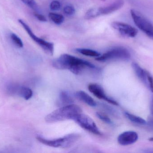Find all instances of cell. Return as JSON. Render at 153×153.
<instances>
[{"label": "cell", "instance_id": "ffe728a7", "mask_svg": "<svg viewBox=\"0 0 153 153\" xmlns=\"http://www.w3.org/2000/svg\"><path fill=\"white\" fill-rule=\"evenodd\" d=\"M143 83L153 93V77L151 74L146 70Z\"/></svg>", "mask_w": 153, "mask_h": 153}, {"label": "cell", "instance_id": "7402d4cb", "mask_svg": "<svg viewBox=\"0 0 153 153\" xmlns=\"http://www.w3.org/2000/svg\"><path fill=\"white\" fill-rule=\"evenodd\" d=\"M96 115L98 118L104 123L109 125H112L113 124L111 119L107 115L99 112H96Z\"/></svg>", "mask_w": 153, "mask_h": 153}, {"label": "cell", "instance_id": "4fadbf2b", "mask_svg": "<svg viewBox=\"0 0 153 153\" xmlns=\"http://www.w3.org/2000/svg\"><path fill=\"white\" fill-rule=\"evenodd\" d=\"M75 96L78 99L82 101L90 107H95L97 105L96 102L94 99L83 91L81 90L76 92Z\"/></svg>", "mask_w": 153, "mask_h": 153}, {"label": "cell", "instance_id": "83f0119b", "mask_svg": "<svg viewBox=\"0 0 153 153\" xmlns=\"http://www.w3.org/2000/svg\"><path fill=\"white\" fill-rule=\"evenodd\" d=\"M143 152L146 153H153V148H147V149H145Z\"/></svg>", "mask_w": 153, "mask_h": 153}, {"label": "cell", "instance_id": "9c48e42d", "mask_svg": "<svg viewBox=\"0 0 153 153\" xmlns=\"http://www.w3.org/2000/svg\"><path fill=\"white\" fill-rule=\"evenodd\" d=\"M88 89L91 93L98 99L103 100L115 106H118V103L107 95L103 88L100 84L96 83L90 84L88 86Z\"/></svg>", "mask_w": 153, "mask_h": 153}, {"label": "cell", "instance_id": "44dd1931", "mask_svg": "<svg viewBox=\"0 0 153 153\" xmlns=\"http://www.w3.org/2000/svg\"><path fill=\"white\" fill-rule=\"evenodd\" d=\"M10 38L13 43L15 46L19 48H22L23 46V42L20 38L14 33H11Z\"/></svg>", "mask_w": 153, "mask_h": 153}, {"label": "cell", "instance_id": "30bf717a", "mask_svg": "<svg viewBox=\"0 0 153 153\" xmlns=\"http://www.w3.org/2000/svg\"><path fill=\"white\" fill-rule=\"evenodd\" d=\"M7 90L10 95H18L26 100L31 99L33 95L32 90L25 86L10 84L7 86Z\"/></svg>", "mask_w": 153, "mask_h": 153}, {"label": "cell", "instance_id": "5bb4252c", "mask_svg": "<svg viewBox=\"0 0 153 153\" xmlns=\"http://www.w3.org/2000/svg\"><path fill=\"white\" fill-rule=\"evenodd\" d=\"M59 102L62 106L74 104V100L70 94L65 91L61 92L59 96Z\"/></svg>", "mask_w": 153, "mask_h": 153}, {"label": "cell", "instance_id": "3957f363", "mask_svg": "<svg viewBox=\"0 0 153 153\" xmlns=\"http://www.w3.org/2000/svg\"><path fill=\"white\" fill-rule=\"evenodd\" d=\"M80 135L77 134H69L57 139H47L37 137V140L43 144L53 148L65 149L71 147L79 140Z\"/></svg>", "mask_w": 153, "mask_h": 153}, {"label": "cell", "instance_id": "52a82bcc", "mask_svg": "<svg viewBox=\"0 0 153 153\" xmlns=\"http://www.w3.org/2000/svg\"><path fill=\"white\" fill-rule=\"evenodd\" d=\"M73 120L85 130L96 135H101L102 134L98 127L92 119L90 116L80 113L76 115Z\"/></svg>", "mask_w": 153, "mask_h": 153}, {"label": "cell", "instance_id": "e0dca14e", "mask_svg": "<svg viewBox=\"0 0 153 153\" xmlns=\"http://www.w3.org/2000/svg\"><path fill=\"white\" fill-rule=\"evenodd\" d=\"M101 15L100 8H93L87 11L85 14L84 18L86 19L90 20L97 18Z\"/></svg>", "mask_w": 153, "mask_h": 153}, {"label": "cell", "instance_id": "ba28073f", "mask_svg": "<svg viewBox=\"0 0 153 153\" xmlns=\"http://www.w3.org/2000/svg\"><path fill=\"white\" fill-rule=\"evenodd\" d=\"M111 26L121 35L127 37H135L138 34V30L135 28L124 22H114Z\"/></svg>", "mask_w": 153, "mask_h": 153}, {"label": "cell", "instance_id": "8992f818", "mask_svg": "<svg viewBox=\"0 0 153 153\" xmlns=\"http://www.w3.org/2000/svg\"><path fill=\"white\" fill-rule=\"evenodd\" d=\"M19 22L22 25V27L29 35L30 37L44 50L45 53L50 56L53 55L54 52V46L53 43L46 41L37 37L33 33L29 26L22 20L19 19Z\"/></svg>", "mask_w": 153, "mask_h": 153}, {"label": "cell", "instance_id": "4dcf8cb0", "mask_svg": "<svg viewBox=\"0 0 153 153\" xmlns=\"http://www.w3.org/2000/svg\"><path fill=\"white\" fill-rule=\"evenodd\" d=\"M100 1H105L106 0H100Z\"/></svg>", "mask_w": 153, "mask_h": 153}, {"label": "cell", "instance_id": "d6986e66", "mask_svg": "<svg viewBox=\"0 0 153 153\" xmlns=\"http://www.w3.org/2000/svg\"><path fill=\"white\" fill-rule=\"evenodd\" d=\"M48 17L53 22L57 25H60L62 23L65 19L62 15L54 13H50L48 14Z\"/></svg>", "mask_w": 153, "mask_h": 153}, {"label": "cell", "instance_id": "5b68a950", "mask_svg": "<svg viewBox=\"0 0 153 153\" xmlns=\"http://www.w3.org/2000/svg\"><path fill=\"white\" fill-rule=\"evenodd\" d=\"M131 17L136 26L148 37L153 39V24L140 13L135 10L130 11Z\"/></svg>", "mask_w": 153, "mask_h": 153}, {"label": "cell", "instance_id": "603a6c76", "mask_svg": "<svg viewBox=\"0 0 153 153\" xmlns=\"http://www.w3.org/2000/svg\"><path fill=\"white\" fill-rule=\"evenodd\" d=\"M64 13L68 16H72L75 13V10L74 7L71 5H67L64 8Z\"/></svg>", "mask_w": 153, "mask_h": 153}, {"label": "cell", "instance_id": "7a4b0ae2", "mask_svg": "<svg viewBox=\"0 0 153 153\" xmlns=\"http://www.w3.org/2000/svg\"><path fill=\"white\" fill-rule=\"evenodd\" d=\"M79 106L74 104L62 106L48 115L45 118L48 123H54L68 119L73 120L77 114L82 113Z\"/></svg>", "mask_w": 153, "mask_h": 153}, {"label": "cell", "instance_id": "277c9868", "mask_svg": "<svg viewBox=\"0 0 153 153\" xmlns=\"http://www.w3.org/2000/svg\"><path fill=\"white\" fill-rule=\"evenodd\" d=\"M130 57L131 54L128 49L123 47H116L100 55L95 59L99 62H105L112 60H127Z\"/></svg>", "mask_w": 153, "mask_h": 153}, {"label": "cell", "instance_id": "484cf974", "mask_svg": "<svg viewBox=\"0 0 153 153\" xmlns=\"http://www.w3.org/2000/svg\"><path fill=\"white\" fill-rule=\"evenodd\" d=\"M34 15H35V17H36L40 21L45 22L47 21L46 17H45V16H44V15H42V14H39V13H34Z\"/></svg>", "mask_w": 153, "mask_h": 153}, {"label": "cell", "instance_id": "cb8c5ba5", "mask_svg": "<svg viewBox=\"0 0 153 153\" xmlns=\"http://www.w3.org/2000/svg\"><path fill=\"white\" fill-rule=\"evenodd\" d=\"M25 4L33 10L37 9V5L35 0H21Z\"/></svg>", "mask_w": 153, "mask_h": 153}, {"label": "cell", "instance_id": "6da1fadb", "mask_svg": "<svg viewBox=\"0 0 153 153\" xmlns=\"http://www.w3.org/2000/svg\"><path fill=\"white\" fill-rule=\"evenodd\" d=\"M53 66L58 70H68L78 75L85 69H95L92 63L68 54H63L53 62Z\"/></svg>", "mask_w": 153, "mask_h": 153}, {"label": "cell", "instance_id": "ac0fdd59", "mask_svg": "<svg viewBox=\"0 0 153 153\" xmlns=\"http://www.w3.org/2000/svg\"><path fill=\"white\" fill-rule=\"evenodd\" d=\"M76 51L79 54H82L83 55L92 57H98L101 55L97 51L88 49H77Z\"/></svg>", "mask_w": 153, "mask_h": 153}, {"label": "cell", "instance_id": "4316f807", "mask_svg": "<svg viewBox=\"0 0 153 153\" xmlns=\"http://www.w3.org/2000/svg\"><path fill=\"white\" fill-rule=\"evenodd\" d=\"M147 123L146 124H148V125L151 127L153 128V116L151 115L149 118H148V120H147Z\"/></svg>", "mask_w": 153, "mask_h": 153}, {"label": "cell", "instance_id": "9a60e30c", "mask_svg": "<svg viewBox=\"0 0 153 153\" xmlns=\"http://www.w3.org/2000/svg\"><path fill=\"white\" fill-rule=\"evenodd\" d=\"M124 115L128 119L135 124L140 125H146L147 123L146 120L143 119L128 112H125L124 113Z\"/></svg>", "mask_w": 153, "mask_h": 153}, {"label": "cell", "instance_id": "f546056e", "mask_svg": "<svg viewBox=\"0 0 153 153\" xmlns=\"http://www.w3.org/2000/svg\"><path fill=\"white\" fill-rule=\"evenodd\" d=\"M149 141H151V142H153V137L149 138Z\"/></svg>", "mask_w": 153, "mask_h": 153}, {"label": "cell", "instance_id": "8fae6325", "mask_svg": "<svg viewBox=\"0 0 153 153\" xmlns=\"http://www.w3.org/2000/svg\"><path fill=\"white\" fill-rule=\"evenodd\" d=\"M138 135L134 131H126L119 135L117 138L118 143L121 146L133 144L138 140Z\"/></svg>", "mask_w": 153, "mask_h": 153}, {"label": "cell", "instance_id": "d4e9b609", "mask_svg": "<svg viewBox=\"0 0 153 153\" xmlns=\"http://www.w3.org/2000/svg\"><path fill=\"white\" fill-rule=\"evenodd\" d=\"M50 8L52 10L57 11L61 8V4L60 2L57 1H53L50 4Z\"/></svg>", "mask_w": 153, "mask_h": 153}, {"label": "cell", "instance_id": "f1b7e54d", "mask_svg": "<svg viewBox=\"0 0 153 153\" xmlns=\"http://www.w3.org/2000/svg\"><path fill=\"white\" fill-rule=\"evenodd\" d=\"M151 115L153 116V99L152 102V105L151 107Z\"/></svg>", "mask_w": 153, "mask_h": 153}, {"label": "cell", "instance_id": "2e32d148", "mask_svg": "<svg viewBox=\"0 0 153 153\" xmlns=\"http://www.w3.org/2000/svg\"><path fill=\"white\" fill-rule=\"evenodd\" d=\"M132 66L137 76L143 82L145 75L146 70L142 68L138 64L134 62L132 63Z\"/></svg>", "mask_w": 153, "mask_h": 153}, {"label": "cell", "instance_id": "7c38bea8", "mask_svg": "<svg viewBox=\"0 0 153 153\" xmlns=\"http://www.w3.org/2000/svg\"><path fill=\"white\" fill-rule=\"evenodd\" d=\"M124 4V0H117L110 5L100 8L101 14L102 15L110 14L122 8Z\"/></svg>", "mask_w": 153, "mask_h": 153}]
</instances>
